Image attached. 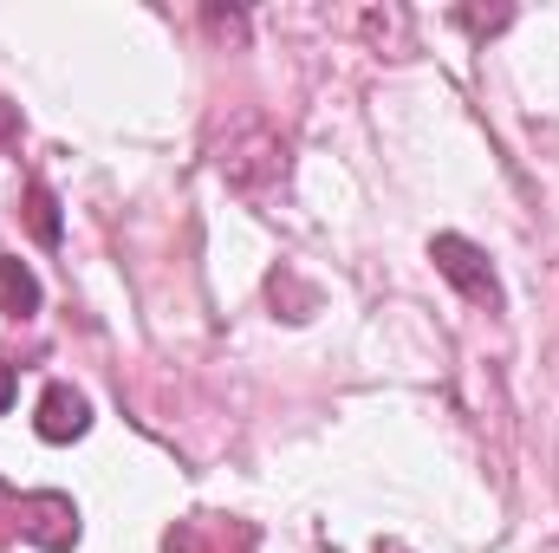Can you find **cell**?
<instances>
[{
	"instance_id": "cell-1",
	"label": "cell",
	"mask_w": 559,
	"mask_h": 553,
	"mask_svg": "<svg viewBox=\"0 0 559 553\" xmlns=\"http://www.w3.org/2000/svg\"><path fill=\"white\" fill-rule=\"evenodd\" d=\"M215 169L241 189V196H274L280 183H286V169H293V156H286V138H280V125L267 111H235L228 118V131L215 138Z\"/></svg>"
},
{
	"instance_id": "cell-2",
	"label": "cell",
	"mask_w": 559,
	"mask_h": 553,
	"mask_svg": "<svg viewBox=\"0 0 559 553\" xmlns=\"http://www.w3.org/2000/svg\"><path fill=\"white\" fill-rule=\"evenodd\" d=\"M429 261H436V274L449 280L455 293H468L475 306L501 313V280H495L488 255H481L475 242H462V235H436V242H429Z\"/></svg>"
},
{
	"instance_id": "cell-3",
	"label": "cell",
	"mask_w": 559,
	"mask_h": 553,
	"mask_svg": "<svg viewBox=\"0 0 559 553\" xmlns=\"http://www.w3.org/2000/svg\"><path fill=\"white\" fill-rule=\"evenodd\" d=\"M20 534H26L33 548H46V553L79 548V508H72V495H59V489L20 495Z\"/></svg>"
},
{
	"instance_id": "cell-4",
	"label": "cell",
	"mask_w": 559,
	"mask_h": 553,
	"mask_svg": "<svg viewBox=\"0 0 559 553\" xmlns=\"http://www.w3.org/2000/svg\"><path fill=\"white\" fill-rule=\"evenodd\" d=\"M169 553H254V528L222 515H189L169 528Z\"/></svg>"
},
{
	"instance_id": "cell-5",
	"label": "cell",
	"mask_w": 559,
	"mask_h": 553,
	"mask_svg": "<svg viewBox=\"0 0 559 553\" xmlns=\"http://www.w3.org/2000/svg\"><path fill=\"white\" fill-rule=\"evenodd\" d=\"M39 436L46 443H72V436H85L92 430V404H85V391H72V385H46V398H39Z\"/></svg>"
},
{
	"instance_id": "cell-6",
	"label": "cell",
	"mask_w": 559,
	"mask_h": 553,
	"mask_svg": "<svg viewBox=\"0 0 559 553\" xmlns=\"http://www.w3.org/2000/svg\"><path fill=\"white\" fill-rule=\"evenodd\" d=\"M0 313H13V319H33L39 313V280L26 261H13V255H0Z\"/></svg>"
},
{
	"instance_id": "cell-7",
	"label": "cell",
	"mask_w": 559,
	"mask_h": 553,
	"mask_svg": "<svg viewBox=\"0 0 559 553\" xmlns=\"http://www.w3.org/2000/svg\"><path fill=\"white\" fill-rule=\"evenodd\" d=\"M26 228H33V242L39 248H59V196L46 189V183H26Z\"/></svg>"
},
{
	"instance_id": "cell-8",
	"label": "cell",
	"mask_w": 559,
	"mask_h": 553,
	"mask_svg": "<svg viewBox=\"0 0 559 553\" xmlns=\"http://www.w3.org/2000/svg\"><path fill=\"white\" fill-rule=\"evenodd\" d=\"M455 20H462L468 33H501V26H508L514 13H508V7H495V13H455Z\"/></svg>"
},
{
	"instance_id": "cell-9",
	"label": "cell",
	"mask_w": 559,
	"mask_h": 553,
	"mask_svg": "<svg viewBox=\"0 0 559 553\" xmlns=\"http://www.w3.org/2000/svg\"><path fill=\"white\" fill-rule=\"evenodd\" d=\"M13 138H20V105L0 98V143H13Z\"/></svg>"
},
{
	"instance_id": "cell-10",
	"label": "cell",
	"mask_w": 559,
	"mask_h": 553,
	"mask_svg": "<svg viewBox=\"0 0 559 553\" xmlns=\"http://www.w3.org/2000/svg\"><path fill=\"white\" fill-rule=\"evenodd\" d=\"M7 404H13V365H0V416H7Z\"/></svg>"
},
{
	"instance_id": "cell-11",
	"label": "cell",
	"mask_w": 559,
	"mask_h": 553,
	"mask_svg": "<svg viewBox=\"0 0 559 553\" xmlns=\"http://www.w3.org/2000/svg\"><path fill=\"white\" fill-rule=\"evenodd\" d=\"M378 553H411L404 541H378Z\"/></svg>"
},
{
	"instance_id": "cell-12",
	"label": "cell",
	"mask_w": 559,
	"mask_h": 553,
	"mask_svg": "<svg viewBox=\"0 0 559 553\" xmlns=\"http://www.w3.org/2000/svg\"><path fill=\"white\" fill-rule=\"evenodd\" d=\"M0 502H13V489H7V482H0Z\"/></svg>"
}]
</instances>
